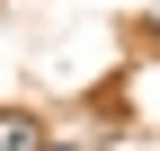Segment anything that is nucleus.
Masks as SVG:
<instances>
[{
    "mask_svg": "<svg viewBox=\"0 0 160 151\" xmlns=\"http://www.w3.org/2000/svg\"><path fill=\"white\" fill-rule=\"evenodd\" d=\"M0 151H36V116H18V107H0Z\"/></svg>",
    "mask_w": 160,
    "mask_h": 151,
    "instance_id": "f257e3e1",
    "label": "nucleus"
},
{
    "mask_svg": "<svg viewBox=\"0 0 160 151\" xmlns=\"http://www.w3.org/2000/svg\"><path fill=\"white\" fill-rule=\"evenodd\" d=\"M36 151H62V142H36Z\"/></svg>",
    "mask_w": 160,
    "mask_h": 151,
    "instance_id": "f03ea898",
    "label": "nucleus"
}]
</instances>
